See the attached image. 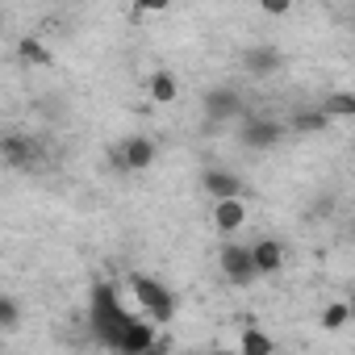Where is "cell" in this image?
Wrapping results in <instances>:
<instances>
[{
    "label": "cell",
    "mask_w": 355,
    "mask_h": 355,
    "mask_svg": "<svg viewBox=\"0 0 355 355\" xmlns=\"http://www.w3.org/2000/svg\"><path fill=\"white\" fill-rule=\"evenodd\" d=\"M88 334L109 347L113 355H142L159 343L155 326L146 318H138L134 309L121 305V293L109 280H96L88 288Z\"/></svg>",
    "instance_id": "obj_1"
},
{
    "label": "cell",
    "mask_w": 355,
    "mask_h": 355,
    "mask_svg": "<svg viewBox=\"0 0 355 355\" xmlns=\"http://www.w3.org/2000/svg\"><path fill=\"white\" fill-rule=\"evenodd\" d=\"M130 288H134V301H138V318H146L155 330L175 318V293H171L163 280H155V276H134Z\"/></svg>",
    "instance_id": "obj_2"
},
{
    "label": "cell",
    "mask_w": 355,
    "mask_h": 355,
    "mask_svg": "<svg viewBox=\"0 0 355 355\" xmlns=\"http://www.w3.org/2000/svg\"><path fill=\"white\" fill-rule=\"evenodd\" d=\"M0 159H5L9 167H17V171H42L46 150L30 134H0Z\"/></svg>",
    "instance_id": "obj_3"
},
{
    "label": "cell",
    "mask_w": 355,
    "mask_h": 355,
    "mask_svg": "<svg viewBox=\"0 0 355 355\" xmlns=\"http://www.w3.org/2000/svg\"><path fill=\"white\" fill-rule=\"evenodd\" d=\"M109 163H113L117 171H142V167H150V163H155V142H150V138H142V134L121 138V142L109 150Z\"/></svg>",
    "instance_id": "obj_4"
},
{
    "label": "cell",
    "mask_w": 355,
    "mask_h": 355,
    "mask_svg": "<svg viewBox=\"0 0 355 355\" xmlns=\"http://www.w3.org/2000/svg\"><path fill=\"white\" fill-rule=\"evenodd\" d=\"M222 276H226L230 284H251V280H255L251 247H243V243H226V247H222Z\"/></svg>",
    "instance_id": "obj_5"
},
{
    "label": "cell",
    "mask_w": 355,
    "mask_h": 355,
    "mask_svg": "<svg viewBox=\"0 0 355 355\" xmlns=\"http://www.w3.org/2000/svg\"><path fill=\"white\" fill-rule=\"evenodd\" d=\"M201 184H205V193H209V201L218 205V201H243V180L234 171H222V167H209L205 175H201Z\"/></svg>",
    "instance_id": "obj_6"
},
{
    "label": "cell",
    "mask_w": 355,
    "mask_h": 355,
    "mask_svg": "<svg viewBox=\"0 0 355 355\" xmlns=\"http://www.w3.org/2000/svg\"><path fill=\"white\" fill-rule=\"evenodd\" d=\"M284 134H288V130H284L280 121H263V117H255V121H247V125H243V146L268 150V146H276Z\"/></svg>",
    "instance_id": "obj_7"
},
{
    "label": "cell",
    "mask_w": 355,
    "mask_h": 355,
    "mask_svg": "<svg viewBox=\"0 0 355 355\" xmlns=\"http://www.w3.org/2000/svg\"><path fill=\"white\" fill-rule=\"evenodd\" d=\"M251 268H255V276H276V272L284 268V247H280L276 239L255 243V247H251Z\"/></svg>",
    "instance_id": "obj_8"
},
{
    "label": "cell",
    "mask_w": 355,
    "mask_h": 355,
    "mask_svg": "<svg viewBox=\"0 0 355 355\" xmlns=\"http://www.w3.org/2000/svg\"><path fill=\"white\" fill-rule=\"evenodd\" d=\"M239 109H243V101H239L234 88H214V92L205 96V117H209V121H230Z\"/></svg>",
    "instance_id": "obj_9"
},
{
    "label": "cell",
    "mask_w": 355,
    "mask_h": 355,
    "mask_svg": "<svg viewBox=\"0 0 355 355\" xmlns=\"http://www.w3.org/2000/svg\"><path fill=\"white\" fill-rule=\"evenodd\" d=\"M280 63H284V55H280L276 46H251V51L243 55V67H247L251 76H272Z\"/></svg>",
    "instance_id": "obj_10"
},
{
    "label": "cell",
    "mask_w": 355,
    "mask_h": 355,
    "mask_svg": "<svg viewBox=\"0 0 355 355\" xmlns=\"http://www.w3.org/2000/svg\"><path fill=\"white\" fill-rule=\"evenodd\" d=\"M214 226H218L222 234L243 230V226H247V205H243V201H218V205H214Z\"/></svg>",
    "instance_id": "obj_11"
},
{
    "label": "cell",
    "mask_w": 355,
    "mask_h": 355,
    "mask_svg": "<svg viewBox=\"0 0 355 355\" xmlns=\"http://www.w3.org/2000/svg\"><path fill=\"white\" fill-rule=\"evenodd\" d=\"M234 351H239V355H276V343H272L268 330L247 326V330L239 334V347H234Z\"/></svg>",
    "instance_id": "obj_12"
},
{
    "label": "cell",
    "mask_w": 355,
    "mask_h": 355,
    "mask_svg": "<svg viewBox=\"0 0 355 355\" xmlns=\"http://www.w3.org/2000/svg\"><path fill=\"white\" fill-rule=\"evenodd\" d=\"M326 125H330V117L318 109V113H297L284 130H297V134H318V130H326Z\"/></svg>",
    "instance_id": "obj_13"
},
{
    "label": "cell",
    "mask_w": 355,
    "mask_h": 355,
    "mask_svg": "<svg viewBox=\"0 0 355 355\" xmlns=\"http://www.w3.org/2000/svg\"><path fill=\"white\" fill-rule=\"evenodd\" d=\"M347 322H351V305H347V301H334V305H326V309H322V330H330V334H334V330H343Z\"/></svg>",
    "instance_id": "obj_14"
},
{
    "label": "cell",
    "mask_w": 355,
    "mask_h": 355,
    "mask_svg": "<svg viewBox=\"0 0 355 355\" xmlns=\"http://www.w3.org/2000/svg\"><path fill=\"white\" fill-rule=\"evenodd\" d=\"M150 96H155V105H171L175 101V80L167 71H155L150 76Z\"/></svg>",
    "instance_id": "obj_15"
},
{
    "label": "cell",
    "mask_w": 355,
    "mask_h": 355,
    "mask_svg": "<svg viewBox=\"0 0 355 355\" xmlns=\"http://www.w3.org/2000/svg\"><path fill=\"white\" fill-rule=\"evenodd\" d=\"M322 113L326 117H351L355 113V96L351 92H334L330 101H322Z\"/></svg>",
    "instance_id": "obj_16"
},
{
    "label": "cell",
    "mask_w": 355,
    "mask_h": 355,
    "mask_svg": "<svg viewBox=\"0 0 355 355\" xmlns=\"http://www.w3.org/2000/svg\"><path fill=\"white\" fill-rule=\"evenodd\" d=\"M21 326V305L13 297H0V330H13Z\"/></svg>",
    "instance_id": "obj_17"
},
{
    "label": "cell",
    "mask_w": 355,
    "mask_h": 355,
    "mask_svg": "<svg viewBox=\"0 0 355 355\" xmlns=\"http://www.w3.org/2000/svg\"><path fill=\"white\" fill-rule=\"evenodd\" d=\"M21 59H34V63H51V55H46V51L34 42V38H26V42H21Z\"/></svg>",
    "instance_id": "obj_18"
},
{
    "label": "cell",
    "mask_w": 355,
    "mask_h": 355,
    "mask_svg": "<svg viewBox=\"0 0 355 355\" xmlns=\"http://www.w3.org/2000/svg\"><path fill=\"white\" fill-rule=\"evenodd\" d=\"M209 355H239V351H230V347H222V351H209Z\"/></svg>",
    "instance_id": "obj_19"
}]
</instances>
